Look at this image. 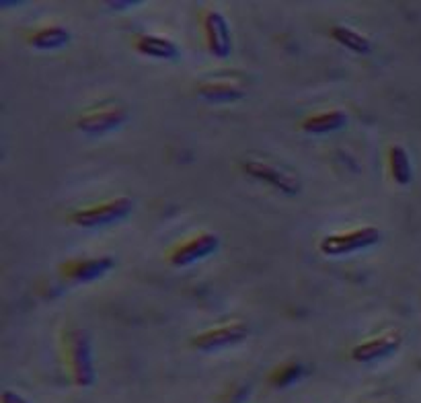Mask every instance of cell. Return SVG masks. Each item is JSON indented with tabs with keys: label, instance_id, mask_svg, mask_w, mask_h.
Instances as JSON below:
<instances>
[{
	"label": "cell",
	"instance_id": "30bf717a",
	"mask_svg": "<svg viewBox=\"0 0 421 403\" xmlns=\"http://www.w3.org/2000/svg\"><path fill=\"white\" fill-rule=\"evenodd\" d=\"M198 95L208 103H236L247 95V91L239 81L214 79V81L202 83L198 87Z\"/></svg>",
	"mask_w": 421,
	"mask_h": 403
},
{
	"label": "cell",
	"instance_id": "6da1fadb",
	"mask_svg": "<svg viewBox=\"0 0 421 403\" xmlns=\"http://www.w3.org/2000/svg\"><path fill=\"white\" fill-rule=\"evenodd\" d=\"M380 231L376 226H357L345 233H335V235H327L325 239H321L318 249L323 255L327 257H343V255H351L364 249H370L372 245H376L380 241Z\"/></svg>",
	"mask_w": 421,
	"mask_h": 403
},
{
	"label": "cell",
	"instance_id": "9c48e42d",
	"mask_svg": "<svg viewBox=\"0 0 421 403\" xmlns=\"http://www.w3.org/2000/svg\"><path fill=\"white\" fill-rule=\"evenodd\" d=\"M204 34L206 44L212 56L216 58H228L232 52V36L230 27L220 11H208L204 15Z\"/></svg>",
	"mask_w": 421,
	"mask_h": 403
},
{
	"label": "cell",
	"instance_id": "8992f818",
	"mask_svg": "<svg viewBox=\"0 0 421 403\" xmlns=\"http://www.w3.org/2000/svg\"><path fill=\"white\" fill-rule=\"evenodd\" d=\"M247 335H249V327L243 321H228L202 331L191 339V343L200 352H218L241 343L243 339H247Z\"/></svg>",
	"mask_w": 421,
	"mask_h": 403
},
{
	"label": "cell",
	"instance_id": "8fae6325",
	"mask_svg": "<svg viewBox=\"0 0 421 403\" xmlns=\"http://www.w3.org/2000/svg\"><path fill=\"white\" fill-rule=\"evenodd\" d=\"M113 265H116L113 257H107V255L87 257V259H79V261L68 263L64 274L72 282H93V280H99L105 274H109L113 270Z\"/></svg>",
	"mask_w": 421,
	"mask_h": 403
},
{
	"label": "cell",
	"instance_id": "277c9868",
	"mask_svg": "<svg viewBox=\"0 0 421 403\" xmlns=\"http://www.w3.org/2000/svg\"><path fill=\"white\" fill-rule=\"evenodd\" d=\"M128 122V109L122 103H105L87 109L77 120V128L89 136H105Z\"/></svg>",
	"mask_w": 421,
	"mask_h": 403
},
{
	"label": "cell",
	"instance_id": "7c38bea8",
	"mask_svg": "<svg viewBox=\"0 0 421 403\" xmlns=\"http://www.w3.org/2000/svg\"><path fill=\"white\" fill-rule=\"evenodd\" d=\"M345 126H347V114L341 109H325V112L304 118L302 122V130L306 134H316V136L339 132Z\"/></svg>",
	"mask_w": 421,
	"mask_h": 403
},
{
	"label": "cell",
	"instance_id": "2e32d148",
	"mask_svg": "<svg viewBox=\"0 0 421 403\" xmlns=\"http://www.w3.org/2000/svg\"><path fill=\"white\" fill-rule=\"evenodd\" d=\"M388 169H390V177L396 185L405 187L411 183L413 179V165L411 159L405 151V146L400 144H392L388 148Z\"/></svg>",
	"mask_w": 421,
	"mask_h": 403
},
{
	"label": "cell",
	"instance_id": "4fadbf2b",
	"mask_svg": "<svg viewBox=\"0 0 421 403\" xmlns=\"http://www.w3.org/2000/svg\"><path fill=\"white\" fill-rule=\"evenodd\" d=\"M136 50L142 56L157 60H175L179 56V48L175 46V42L161 36H140L136 40Z\"/></svg>",
	"mask_w": 421,
	"mask_h": 403
},
{
	"label": "cell",
	"instance_id": "e0dca14e",
	"mask_svg": "<svg viewBox=\"0 0 421 403\" xmlns=\"http://www.w3.org/2000/svg\"><path fill=\"white\" fill-rule=\"evenodd\" d=\"M302 374H304V366H302V364H288V366L280 368V370L273 374V385H277V387H286V385L298 380Z\"/></svg>",
	"mask_w": 421,
	"mask_h": 403
},
{
	"label": "cell",
	"instance_id": "5b68a950",
	"mask_svg": "<svg viewBox=\"0 0 421 403\" xmlns=\"http://www.w3.org/2000/svg\"><path fill=\"white\" fill-rule=\"evenodd\" d=\"M243 171L247 175H251L253 179L273 187L275 192L284 194V196H296L300 192V179L290 173L284 167H277L273 163L267 161H259V159H249L243 163Z\"/></svg>",
	"mask_w": 421,
	"mask_h": 403
},
{
	"label": "cell",
	"instance_id": "9a60e30c",
	"mask_svg": "<svg viewBox=\"0 0 421 403\" xmlns=\"http://www.w3.org/2000/svg\"><path fill=\"white\" fill-rule=\"evenodd\" d=\"M331 38L343 46L345 50L353 52V54H370L372 52V42L368 36H364L362 31L349 27V25H335L331 29Z\"/></svg>",
	"mask_w": 421,
	"mask_h": 403
},
{
	"label": "cell",
	"instance_id": "ac0fdd59",
	"mask_svg": "<svg viewBox=\"0 0 421 403\" xmlns=\"http://www.w3.org/2000/svg\"><path fill=\"white\" fill-rule=\"evenodd\" d=\"M3 403H27L21 395H17V393H13V391H5V395H3Z\"/></svg>",
	"mask_w": 421,
	"mask_h": 403
},
{
	"label": "cell",
	"instance_id": "5bb4252c",
	"mask_svg": "<svg viewBox=\"0 0 421 403\" xmlns=\"http://www.w3.org/2000/svg\"><path fill=\"white\" fill-rule=\"evenodd\" d=\"M70 42V31L62 25H46L31 34L29 44L38 50H60Z\"/></svg>",
	"mask_w": 421,
	"mask_h": 403
},
{
	"label": "cell",
	"instance_id": "3957f363",
	"mask_svg": "<svg viewBox=\"0 0 421 403\" xmlns=\"http://www.w3.org/2000/svg\"><path fill=\"white\" fill-rule=\"evenodd\" d=\"M66 356L70 366V376L79 387H89L95 380L93 366V346L85 329L68 331L66 335Z\"/></svg>",
	"mask_w": 421,
	"mask_h": 403
},
{
	"label": "cell",
	"instance_id": "7a4b0ae2",
	"mask_svg": "<svg viewBox=\"0 0 421 403\" xmlns=\"http://www.w3.org/2000/svg\"><path fill=\"white\" fill-rule=\"evenodd\" d=\"M134 210V202L130 198H113L103 204H93L70 214V220L81 229H101L116 224L130 216Z\"/></svg>",
	"mask_w": 421,
	"mask_h": 403
},
{
	"label": "cell",
	"instance_id": "ba28073f",
	"mask_svg": "<svg viewBox=\"0 0 421 403\" xmlns=\"http://www.w3.org/2000/svg\"><path fill=\"white\" fill-rule=\"evenodd\" d=\"M400 341H403L400 331L390 329V331H384L380 335H374V337L357 343L351 350V358L355 362H366V364L368 362H378V360H384L390 354H394L400 348Z\"/></svg>",
	"mask_w": 421,
	"mask_h": 403
},
{
	"label": "cell",
	"instance_id": "52a82bcc",
	"mask_svg": "<svg viewBox=\"0 0 421 403\" xmlns=\"http://www.w3.org/2000/svg\"><path fill=\"white\" fill-rule=\"evenodd\" d=\"M220 247V239L218 235L214 233H202V235H195L187 241H183L181 245H177L171 255H169V261L175 265V268H187V265H193L206 257H210L216 249Z\"/></svg>",
	"mask_w": 421,
	"mask_h": 403
}]
</instances>
